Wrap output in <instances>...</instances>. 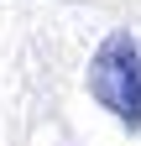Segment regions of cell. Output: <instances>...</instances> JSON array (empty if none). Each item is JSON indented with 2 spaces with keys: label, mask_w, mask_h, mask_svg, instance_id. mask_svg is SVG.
Here are the masks:
<instances>
[{
  "label": "cell",
  "mask_w": 141,
  "mask_h": 146,
  "mask_svg": "<svg viewBox=\"0 0 141 146\" xmlns=\"http://www.w3.org/2000/svg\"><path fill=\"white\" fill-rule=\"evenodd\" d=\"M89 94L120 125L141 131V42L131 31H110L89 58Z\"/></svg>",
  "instance_id": "6da1fadb"
}]
</instances>
